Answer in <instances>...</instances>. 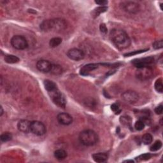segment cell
I'll use <instances>...</instances> for the list:
<instances>
[{"mask_svg": "<svg viewBox=\"0 0 163 163\" xmlns=\"http://www.w3.org/2000/svg\"><path fill=\"white\" fill-rule=\"evenodd\" d=\"M153 72L151 67L140 68L136 70V76L141 80H147L152 77Z\"/></svg>", "mask_w": 163, "mask_h": 163, "instance_id": "obj_6", "label": "cell"}, {"mask_svg": "<svg viewBox=\"0 0 163 163\" xmlns=\"http://www.w3.org/2000/svg\"><path fill=\"white\" fill-rule=\"evenodd\" d=\"M31 122L28 120H21L17 124V128L23 133H28L31 132Z\"/></svg>", "mask_w": 163, "mask_h": 163, "instance_id": "obj_15", "label": "cell"}, {"mask_svg": "<svg viewBox=\"0 0 163 163\" xmlns=\"http://www.w3.org/2000/svg\"><path fill=\"white\" fill-rule=\"evenodd\" d=\"M152 45H153V47L155 48V49H160V48H162L163 47L162 39H161V40L155 41L153 43Z\"/></svg>", "mask_w": 163, "mask_h": 163, "instance_id": "obj_29", "label": "cell"}, {"mask_svg": "<svg viewBox=\"0 0 163 163\" xmlns=\"http://www.w3.org/2000/svg\"><path fill=\"white\" fill-rule=\"evenodd\" d=\"M110 38L115 46L120 50L128 48L131 45V39L124 31L114 29L110 32Z\"/></svg>", "mask_w": 163, "mask_h": 163, "instance_id": "obj_1", "label": "cell"}, {"mask_svg": "<svg viewBox=\"0 0 163 163\" xmlns=\"http://www.w3.org/2000/svg\"><path fill=\"white\" fill-rule=\"evenodd\" d=\"M62 43V39L59 37H55L52 38L49 42V45L51 47L54 48L59 46Z\"/></svg>", "mask_w": 163, "mask_h": 163, "instance_id": "obj_22", "label": "cell"}, {"mask_svg": "<svg viewBox=\"0 0 163 163\" xmlns=\"http://www.w3.org/2000/svg\"><path fill=\"white\" fill-rule=\"evenodd\" d=\"M67 56L70 59L78 61L84 58L85 54L82 50L79 49V48H73L68 51Z\"/></svg>", "mask_w": 163, "mask_h": 163, "instance_id": "obj_10", "label": "cell"}, {"mask_svg": "<svg viewBox=\"0 0 163 163\" xmlns=\"http://www.w3.org/2000/svg\"><path fill=\"white\" fill-rule=\"evenodd\" d=\"M107 10H108V8L105 6H102V7L96 8V9L94 10V11L92 12V16H93L94 18H96V17H98L101 13H104Z\"/></svg>", "mask_w": 163, "mask_h": 163, "instance_id": "obj_20", "label": "cell"}, {"mask_svg": "<svg viewBox=\"0 0 163 163\" xmlns=\"http://www.w3.org/2000/svg\"><path fill=\"white\" fill-rule=\"evenodd\" d=\"M153 63L154 59L153 57H148V58L136 59L133 61H132V64L137 68L145 67H151V65L153 64Z\"/></svg>", "mask_w": 163, "mask_h": 163, "instance_id": "obj_9", "label": "cell"}, {"mask_svg": "<svg viewBox=\"0 0 163 163\" xmlns=\"http://www.w3.org/2000/svg\"><path fill=\"white\" fill-rule=\"evenodd\" d=\"M99 28H100V31L102 33H107L108 29H107V27H106V25L105 24H101Z\"/></svg>", "mask_w": 163, "mask_h": 163, "instance_id": "obj_35", "label": "cell"}, {"mask_svg": "<svg viewBox=\"0 0 163 163\" xmlns=\"http://www.w3.org/2000/svg\"><path fill=\"white\" fill-rule=\"evenodd\" d=\"M12 138V134L10 133H5L1 135V140L3 142H7L11 140Z\"/></svg>", "mask_w": 163, "mask_h": 163, "instance_id": "obj_27", "label": "cell"}, {"mask_svg": "<svg viewBox=\"0 0 163 163\" xmlns=\"http://www.w3.org/2000/svg\"><path fill=\"white\" fill-rule=\"evenodd\" d=\"M122 98L127 103L133 104L138 101L139 96L135 91H127L122 94Z\"/></svg>", "mask_w": 163, "mask_h": 163, "instance_id": "obj_11", "label": "cell"}, {"mask_svg": "<svg viewBox=\"0 0 163 163\" xmlns=\"http://www.w3.org/2000/svg\"><path fill=\"white\" fill-rule=\"evenodd\" d=\"M120 121L122 124L126 126L131 127V118L128 116H123L120 118Z\"/></svg>", "mask_w": 163, "mask_h": 163, "instance_id": "obj_26", "label": "cell"}, {"mask_svg": "<svg viewBox=\"0 0 163 163\" xmlns=\"http://www.w3.org/2000/svg\"><path fill=\"white\" fill-rule=\"evenodd\" d=\"M3 113V107H1V114H0V115L2 116Z\"/></svg>", "mask_w": 163, "mask_h": 163, "instance_id": "obj_36", "label": "cell"}, {"mask_svg": "<svg viewBox=\"0 0 163 163\" xmlns=\"http://www.w3.org/2000/svg\"><path fill=\"white\" fill-rule=\"evenodd\" d=\"M40 29L45 32L59 31L65 29L67 27V22L63 19H53L50 20H45L40 24Z\"/></svg>", "mask_w": 163, "mask_h": 163, "instance_id": "obj_2", "label": "cell"}, {"mask_svg": "<svg viewBox=\"0 0 163 163\" xmlns=\"http://www.w3.org/2000/svg\"><path fill=\"white\" fill-rule=\"evenodd\" d=\"M111 109H112V110L115 112L116 114L120 113L121 112V110L120 109L119 106H118V105H117L116 103H114V104L112 105Z\"/></svg>", "mask_w": 163, "mask_h": 163, "instance_id": "obj_30", "label": "cell"}, {"mask_svg": "<svg viewBox=\"0 0 163 163\" xmlns=\"http://www.w3.org/2000/svg\"><path fill=\"white\" fill-rule=\"evenodd\" d=\"M95 3L99 5L105 6L107 5L108 2V1H106V0H97V1H95Z\"/></svg>", "mask_w": 163, "mask_h": 163, "instance_id": "obj_34", "label": "cell"}, {"mask_svg": "<svg viewBox=\"0 0 163 163\" xmlns=\"http://www.w3.org/2000/svg\"><path fill=\"white\" fill-rule=\"evenodd\" d=\"M92 159L96 162H104L108 159V154L106 153H96L92 154Z\"/></svg>", "mask_w": 163, "mask_h": 163, "instance_id": "obj_16", "label": "cell"}, {"mask_svg": "<svg viewBox=\"0 0 163 163\" xmlns=\"http://www.w3.org/2000/svg\"><path fill=\"white\" fill-rule=\"evenodd\" d=\"M148 50V49H145V50H137V51H134L133 52H129V53H127V54H124V56L125 57H130V56H133L134 55H136V54H141V53L142 52H146L147 50Z\"/></svg>", "mask_w": 163, "mask_h": 163, "instance_id": "obj_31", "label": "cell"}, {"mask_svg": "<svg viewBox=\"0 0 163 163\" xmlns=\"http://www.w3.org/2000/svg\"><path fill=\"white\" fill-rule=\"evenodd\" d=\"M162 110H163V107L162 105L158 106L157 107L155 108V112L156 114H158V115H161V114H162Z\"/></svg>", "mask_w": 163, "mask_h": 163, "instance_id": "obj_33", "label": "cell"}, {"mask_svg": "<svg viewBox=\"0 0 163 163\" xmlns=\"http://www.w3.org/2000/svg\"><path fill=\"white\" fill-rule=\"evenodd\" d=\"M151 156H152L150 153H145V154H143V155H142V156H140L138 157V159L141 161H145V160L149 159L151 157Z\"/></svg>", "mask_w": 163, "mask_h": 163, "instance_id": "obj_32", "label": "cell"}, {"mask_svg": "<svg viewBox=\"0 0 163 163\" xmlns=\"http://www.w3.org/2000/svg\"><path fill=\"white\" fill-rule=\"evenodd\" d=\"M126 162H133L134 161H132V160H131H131H127V161H126Z\"/></svg>", "mask_w": 163, "mask_h": 163, "instance_id": "obj_37", "label": "cell"}, {"mask_svg": "<svg viewBox=\"0 0 163 163\" xmlns=\"http://www.w3.org/2000/svg\"><path fill=\"white\" fill-rule=\"evenodd\" d=\"M145 126V123L141 120H139L138 121H136L135 124H134V127L135 129L137 131H142L144 129V127Z\"/></svg>", "mask_w": 163, "mask_h": 163, "instance_id": "obj_28", "label": "cell"}, {"mask_svg": "<svg viewBox=\"0 0 163 163\" xmlns=\"http://www.w3.org/2000/svg\"><path fill=\"white\" fill-rule=\"evenodd\" d=\"M100 64H96V63H92V64H88L85 65L84 67H83L80 69V74L83 76H87L89 75V73L94 71V69L98 68L99 67Z\"/></svg>", "mask_w": 163, "mask_h": 163, "instance_id": "obj_14", "label": "cell"}, {"mask_svg": "<svg viewBox=\"0 0 163 163\" xmlns=\"http://www.w3.org/2000/svg\"><path fill=\"white\" fill-rule=\"evenodd\" d=\"M162 147V142L160 140H157L150 148V150L152 152H156L159 150Z\"/></svg>", "mask_w": 163, "mask_h": 163, "instance_id": "obj_25", "label": "cell"}, {"mask_svg": "<svg viewBox=\"0 0 163 163\" xmlns=\"http://www.w3.org/2000/svg\"><path fill=\"white\" fill-rule=\"evenodd\" d=\"M46 127L42 122L34 121L31 122V132L35 135L42 136L46 133Z\"/></svg>", "mask_w": 163, "mask_h": 163, "instance_id": "obj_7", "label": "cell"}, {"mask_svg": "<svg viewBox=\"0 0 163 163\" xmlns=\"http://www.w3.org/2000/svg\"><path fill=\"white\" fill-rule=\"evenodd\" d=\"M155 89L160 93H162L163 91V84H162V78H159L156 81L155 85Z\"/></svg>", "mask_w": 163, "mask_h": 163, "instance_id": "obj_23", "label": "cell"}, {"mask_svg": "<svg viewBox=\"0 0 163 163\" xmlns=\"http://www.w3.org/2000/svg\"><path fill=\"white\" fill-rule=\"evenodd\" d=\"M152 140H153L152 136L149 133L145 134L142 136V141L143 143L145 145L151 144L152 142Z\"/></svg>", "mask_w": 163, "mask_h": 163, "instance_id": "obj_24", "label": "cell"}, {"mask_svg": "<svg viewBox=\"0 0 163 163\" xmlns=\"http://www.w3.org/2000/svg\"><path fill=\"white\" fill-rule=\"evenodd\" d=\"M50 72L54 75H60L63 72V68L60 65L52 64Z\"/></svg>", "mask_w": 163, "mask_h": 163, "instance_id": "obj_21", "label": "cell"}, {"mask_svg": "<svg viewBox=\"0 0 163 163\" xmlns=\"http://www.w3.org/2000/svg\"><path fill=\"white\" fill-rule=\"evenodd\" d=\"M10 42L12 46L17 50H24L28 47L27 39L20 35H15L13 37Z\"/></svg>", "mask_w": 163, "mask_h": 163, "instance_id": "obj_4", "label": "cell"}, {"mask_svg": "<svg viewBox=\"0 0 163 163\" xmlns=\"http://www.w3.org/2000/svg\"><path fill=\"white\" fill-rule=\"evenodd\" d=\"M121 7L125 12L130 13V14H136L140 10L139 4L131 1H124L121 2Z\"/></svg>", "mask_w": 163, "mask_h": 163, "instance_id": "obj_8", "label": "cell"}, {"mask_svg": "<svg viewBox=\"0 0 163 163\" xmlns=\"http://www.w3.org/2000/svg\"><path fill=\"white\" fill-rule=\"evenodd\" d=\"M48 94H49L53 102L57 106H58L60 108H65L66 105H67V100H66L64 96L59 91L58 89Z\"/></svg>", "mask_w": 163, "mask_h": 163, "instance_id": "obj_5", "label": "cell"}, {"mask_svg": "<svg viewBox=\"0 0 163 163\" xmlns=\"http://www.w3.org/2000/svg\"><path fill=\"white\" fill-rule=\"evenodd\" d=\"M43 84L48 93H50V92L58 89V87H57L56 83L50 80H45L43 82Z\"/></svg>", "mask_w": 163, "mask_h": 163, "instance_id": "obj_17", "label": "cell"}, {"mask_svg": "<svg viewBox=\"0 0 163 163\" xmlns=\"http://www.w3.org/2000/svg\"><path fill=\"white\" fill-rule=\"evenodd\" d=\"M98 135L95 131L87 129L82 131L79 134V140L80 143L87 147L93 146L98 142Z\"/></svg>", "mask_w": 163, "mask_h": 163, "instance_id": "obj_3", "label": "cell"}, {"mask_svg": "<svg viewBox=\"0 0 163 163\" xmlns=\"http://www.w3.org/2000/svg\"><path fill=\"white\" fill-rule=\"evenodd\" d=\"M5 61L8 64H15L19 62V58L14 55H7L5 57Z\"/></svg>", "mask_w": 163, "mask_h": 163, "instance_id": "obj_19", "label": "cell"}, {"mask_svg": "<svg viewBox=\"0 0 163 163\" xmlns=\"http://www.w3.org/2000/svg\"><path fill=\"white\" fill-rule=\"evenodd\" d=\"M54 156L58 160H63L67 157V152L63 149L56 150L54 152Z\"/></svg>", "mask_w": 163, "mask_h": 163, "instance_id": "obj_18", "label": "cell"}, {"mask_svg": "<svg viewBox=\"0 0 163 163\" xmlns=\"http://www.w3.org/2000/svg\"><path fill=\"white\" fill-rule=\"evenodd\" d=\"M57 118L60 124L65 126L71 124L73 122L72 117L67 113H61L58 114Z\"/></svg>", "mask_w": 163, "mask_h": 163, "instance_id": "obj_13", "label": "cell"}, {"mask_svg": "<svg viewBox=\"0 0 163 163\" xmlns=\"http://www.w3.org/2000/svg\"><path fill=\"white\" fill-rule=\"evenodd\" d=\"M52 64L47 60H39L37 63V69L43 73H48L50 72Z\"/></svg>", "mask_w": 163, "mask_h": 163, "instance_id": "obj_12", "label": "cell"}]
</instances>
